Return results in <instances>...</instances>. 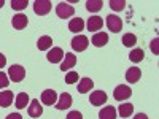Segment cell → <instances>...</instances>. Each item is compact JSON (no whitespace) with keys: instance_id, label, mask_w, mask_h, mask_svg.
Instances as JSON below:
<instances>
[{"instance_id":"cell-27","label":"cell","mask_w":159,"mask_h":119,"mask_svg":"<svg viewBox=\"0 0 159 119\" xmlns=\"http://www.w3.org/2000/svg\"><path fill=\"white\" fill-rule=\"evenodd\" d=\"M29 5L27 0H11V8L16 10V11H21V10H25V7Z\"/></svg>"},{"instance_id":"cell-30","label":"cell","mask_w":159,"mask_h":119,"mask_svg":"<svg viewBox=\"0 0 159 119\" xmlns=\"http://www.w3.org/2000/svg\"><path fill=\"white\" fill-rule=\"evenodd\" d=\"M10 84V81H8V75H5L3 72H0V89L2 87H7Z\"/></svg>"},{"instance_id":"cell-9","label":"cell","mask_w":159,"mask_h":119,"mask_svg":"<svg viewBox=\"0 0 159 119\" xmlns=\"http://www.w3.org/2000/svg\"><path fill=\"white\" fill-rule=\"evenodd\" d=\"M29 116L30 117H40L43 114V107H42V103H40L37 99L35 100H32L30 103H29Z\"/></svg>"},{"instance_id":"cell-23","label":"cell","mask_w":159,"mask_h":119,"mask_svg":"<svg viewBox=\"0 0 159 119\" xmlns=\"http://www.w3.org/2000/svg\"><path fill=\"white\" fill-rule=\"evenodd\" d=\"M116 116H118V113H116L115 107H105L99 113V117L100 119H116Z\"/></svg>"},{"instance_id":"cell-2","label":"cell","mask_w":159,"mask_h":119,"mask_svg":"<svg viewBox=\"0 0 159 119\" xmlns=\"http://www.w3.org/2000/svg\"><path fill=\"white\" fill-rule=\"evenodd\" d=\"M51 11V2L49 0H35L34 2V13L38 16L48 15Z\"/></svg>"},{"instance_id":"cell-10","label":"cell","mask_w":159,"mask_h":119,"mask_svg":"<svg viewBox=\"0 0 159 119\" xmlns=\"http://www.w3.org/2000/svg\"><path fill=\"white\" fill-rule=\"evenodd\" d=\"M65 54H64V51H62V48H52L49 52H48V56H46V59L51 62V64H59L61 60H62V57H64Z\"/></svg>"},{"instance_id":"cell-16","label":"cell","mask_w":159,"mask_h":119,"mask_svg":"<svg viewBox=\"0 0 159 119\" xmlns=\"http://www.w3.org/2000/svg\"><path fill=\"white\" fill-rule=\"evenodd\" d=\"M102 25H103V21H102L100 16H92V18L88 19V30H91V32L100 30Z\"/></svg>"},{"instance_id":"cell-14","label":"cell","mask_w":159,"mask_h":119,"mask_svg":"<svg viewBox=\"0 0 159 119\" xmlns=\"http://www.w3.org/2000/svg\"><path fill=\"white\" fill-rule=\"evenodd\" d=\"M92 45L97 46V48H102L108 43V35L105 32H99V33H94V37H92Z\"/></svg>"},{"instance_id":"cell-25","label":"cell","mask_w":159,"mask_h":119,"mask_svg":"<svg viewBox=\"0 0 159 119\" xmlns=\"http://www.w3.org/2000/svg\"><path fill=\"white\" fill-rule=\"evenodd\" d=\"M143 57H145V52H143V49H140V48H137V49H132V52L129 54L130 62H134V64H137V62L143 60Z\"/></svg>"},{"instance_id":"cell-11","label":"cell","mask_w":159,"mask_h":119,"mask_svg":"<svg viewBox=\"0 0 159 119\" xmlns=\"http://www.w3.org/2000/svg\"><path fill=\"white\" fill-rule=\"evenodd\" d=\"M70 107H72V95L69 92H64V94H61V97L56 103V108L57 110H67Z\"/></svg>"},{"instance_id":"cell-22","label":"cell","mask_w":159,"mask_h":119,"mask_svg":"<svg viewBox=\"0 0 159 119\" xmlns=\"http://www.w3.org/2000/svg\"><path fill=\"white\" fill-rule=\"evenodd\" d=\"M116 113H119V116H121V117H129L132 113H134V105H132V103H121L118 107V111Z\"/></svg>"},{"instance_id":"cell-1","label":"cell","mask_w":159,"mask_h":119,"mask_svg":"<svg viewBox=\"0 0 159 119\" xmlns=\"http://www.w3.org/2000/svg\"><path fill=\"white\" fill-rule=\"evenodd\" d=\"M8 76L13 83H21L25 78V68L21 67V65H11L8 70Z\"/></svg>"},{"instance_id":"cell-6","label":"cell","mask_w":159,"mask_h":119,"mask_svg":"<svg viewBox=\"0 0 159 119\" xmlns=\"http://www.w3.org/2000/svg\"><path fill=\"white\" fill-rule=\"evenodd\" d=\"M130 95H132V89L127 87L126 84L116 86V89H115V92H113V97H115L116 100H126V99H129Z\"/></svg>"},{"instance_id":"cell-15","label":"cell","mask_w":159,"mask_h":119,"mask_svg":"<svg viewBox=\"0 0 159 119\" xmlns=\"http://www.w3.org/2000/svg\"><path fill=\"white\" fill-rule=\"evenodd\" d=\"M92 87H94V81H92L91 78L80 79V83H78V92L80 94H86V92H89Z\"/></svg>"},{"instance_id":"cell-21","label":"cell","mask_w":159,"mask_h":119,"mask_svg":"<svg viewBox=\"0 0 159 119\" xmlns=\"http://www.w3.org/2000/svg\"><path fill=\"white\" fill-rule=\"evenodd\" d=\"M15 105H16L18 110L25 108V107L29 105V94H25V92H21V94H18L16 99H15Z\"/></svg>"},{"instance_id":"cell-26","label":"cell","mask_w":159,"mask_h":119,"mask_svg":"<svg viewBox=\"0 0 159 119\" xmlns=\"http://www.w3.org/2000/svg\"><path fill=\"white\" fill-rule=\"evenodd\" d=\"M135 43H137V37H135L134 33H126V35L123 37V45H124V46L130 48V46H134Z\"/></svg>"},{"instance_id":"cell-18","label":"cell","mask_w":159,"mask_h":119,"mask_svg":"<svg viewBox=\"0 0 159 119\" xmlns=\"http://www.w3.org/2000/svg\"><path fill=\"white\" fill-rule=\"evenodd\" d=\"M52 46V38L48 37V35H43V37H40L38 38V42H37V48L40 51H46V49H51Z\"/></svg>"},{"instance_id":"cell-33","label":"cell","mask_w":159,"mask_h":119,"mask_svg":"<svg viewBox=\"0 0 159 119\" xmlns=\"http://www.w3.org/2000/svg\"><path fill=\"white\" fill-rule=\"evenodd\" d=\"M7 119H22V116L19 113H11V114L7 116Z\"/></svg>"},{"instance_id":"cell-35","label":"cell","mask_w":159,"mask_h":119,"mask_svg":"<svg viewBox=\"0 0 159 119\" xmlns=\"http://www.w3.org/2000/svg\"><path fill=\"white\" fill-rule=\"evenodd\" d=\"M134 119H148V116L145 114V113H139V114L134 116Z\"/></svg>"},{"instance_id":"cell-36","label":"cell","mask_w":159,"mask_h":119,"mask_svg":"<svg viewBox=\"0 0 159 119\" xmlns=\"http://www.w3.org/2000/svg\"><path fill=\"white\" fill-rule=\"evenodd\" d=\"M3 5H5V2H3V0H0V8H2Z\"/></svg>"},{"instance_id":"cell-24","label":"cell","mask_w":159,"mask_h":119,"mask_svg":"<svg viewBox=\"0 0 159 119\" xmlns=\"http://www.w3.org/2000/svg\"><path fill=\"white\" fill-rule=\"evenodd\" d=\"M102 7H103L102 0H88V2H86V10L88 11H92V13L102 10Z\"/></svg>"},{"instance_id":"cell-5","label":"cell","mask_w":159,"mask_h":119,"mask_svg":"<svg viewBox=\"0 0 159 119\" xmlns=\"http://www.w3.org/2000/svg\"><path fill=\"white\" fill-rule=\"evenodd\" d=\"M88 45H89V40H88V37H84V35H76V37L72 40V48H73L76 52L84 51V49L88 48Z\"/></svg>"},{"instance_id":"cell-12","label":"cell","mask_w":159,"mask_h":119,"mask_svg":"<svg viewBox=\"0 0 159 119\" xmlns=\"http://www.w3.org/2000/svg\"><path fill=\"white\" fill-rule=\"evenodd\" d=\"M75 65H76V56H73L72 52H67V54L64 56V62L61 64V70L67 72V70L73 68Z\"/></svg>"},{"instance_id":"cell-31","label":"cell","mask_w":159,"mask_h":119,"mask_svg":"<svg viewBox=\"0 0 159 119\" xmlns=\"http://www.w3.org/2000/svg\"><path fill=\"white\" fill-rule=\"evenodd\" d=\"M67 119H83V114L80 111H70L67 114Z\"/></svg>"},{"instance_id":"cell-32","label":"cell","mask_w":159,"mask_h":119,"mask_svg":"<svg viewBox=\"0 0 159 119\" xmlns=\"http://www.w3.org/2000/svg\"><path fill=\"white\" fill-rule=\"evenodd\" d=\"M157 45H159V40L154 38L153 42H151V51L154 52V54H157V52H159V46H157Z\"/></svg>"},{"instance_id":"cell-19","label":"cell","mask_w":159,"mask_h":119,"mask_svg":"<svg viewBox=\"0 0 159 119\" xmlns=\"http://www.w3.org/2000/svg\"><path fill=\"white\" fill-rule=\"evenodd\" d=\"M140 76H142V72H140V68H137V67H130V68L127 70V73H126L127 83H137L139 79H140Z\"/></svg>"},{"instance_id":"cell-8","label":"cell","mask_w":159,"mask_h":119,"mask_svg":"<svg viewBox=\"0 0 159 119\" xmlns=\"http://www.w3.org/2000/svg\"><path fill=\"white\" fill-rule=\"evenodd\" d=\"M27 22H29L27 16L22 15V13H18V15H15V16H13V19H11V24H13V27H15L16 30H22V29H25Z\"/></svg>"},{"instance_id":"cell-20","label":"cell","mask_w":159,"mask_h":119,"mask_svg":"<svg viewBox=\"0 0 159 119\" xmlns=\"http://www.w3.org/2000/svg\"><path fill=\"white\" fill-rule=\"evenodd\" d=\"M13 92L11 90H5V92H0V107L2 108H7L13 103Z\"/></svg>"},{"instance_id":"cell-13","label":"cell","mask_w":159,"mask_h":119,"mask_svg":"<svg viewBox=\"0 0 159 119\" xmlns=\"http://www.w3.org/2000/svg\"><path fill=\"white\" fill-rule=\"evenodd\" d=\"M57 102V94L52 89H46L42 92V103L45 105H54Z\"/></svg>"},{"instance_id":"cell-3","label":"cell","mask_w":159,"mask_h":119,"mask_svg":"<svg viewBox=\"0 0 159 119\" xmlns=\"http://www.w3.org/2000/svg\"><path fill=\"white\" fill-rule=\"evenodd\" d=\"M73 13H75V8L69 3H65V2H61L57 7H56V15L62 19H67L70 16H73Z\"/></svg>"},{"instance_id":"cell-28","label":"cell","mask_w":159,"mask_h":119,"mask_svg":"<svg viewBox=\"0 0 159 119\" xmlns=\"http://www.w3.org/2000/svg\"><path fill=\"white\" fill-rule=\"evenodd\" d=\"M110 7L113 11H123L126 7V0H110Z\"/></svg>"},{"instance_id":"cell-4","label":"cell","mask_w":159,"mask_h":119,"mask_svg":"<svg viewBox=\"0 0 159 119\" xmlns=\"http://www.w3.org/2000/svg\"><path fill=\"white\" fill-rule=\"evenodd\" d=\"M107 27H108L113 33L121 32V29H123V21H121V18H118L116 15H108V16H107Z\"/></svg>"},{"instance_id":"cell-29","label":"cell","mask_w":159,"mask_h":119,"mask_svg":"<svg viewBox=\"0 0 159 119\" xmlns=\"http://www.w3.org/2000/svg\"><path fill=\"white\" fill-rule=\"evenodd\" d=\"M80 79V76H78V73L76 72H69L67 75H65V83L67 84H73V83H76Z\"/></svg>"},{"instance_id":"cell-7","label":"cell","mask_w":159,"mask_h":119,"mask_svg":"<svg viewBox=\"0 0 159 119\" xmlns=\"http://www.w3.org/2000/svg\"><path fill=\"white\" fill-rule=\"evenodd\" d=\"M89 102H91V105H94V107H102V105L107 102V94H105L103 90H94L89 95Z\"/></svg>"},{"instance_id":"cell-17","label":"cell","mask_w":159,"mask_h":119,"mask_svg":"<svg viewBox=\"0 0 159 119\" xmlns=\"http://www.w3.org/2000/svg\"><path fill=\"white\" fill-rule=\"evenodd\" d=\"M83 29H84V21L81 18H73L69 22V30L73 32V33H80Z\"/></svg>"},{"instance_id":"cell-34","label":"cell","mask_w":159,"mask_h":119,"mask_svg":"<svg viewBox=\"0 0 159 119\" xmlns=\"http://www.w3.org/2000/svg\"><path fill=\"white\" fill-rule=\"evenodd\" d=\"M5 64H7V57L2 54V52H0V68H3Z\"/></svg>"}]
</instances>
